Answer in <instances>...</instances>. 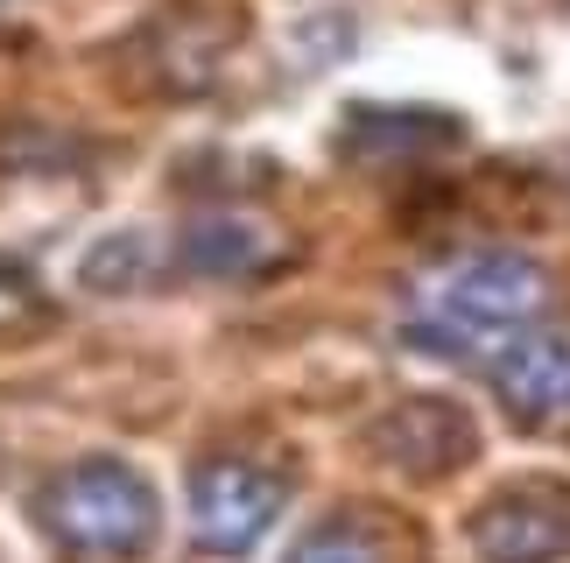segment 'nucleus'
Returning <instances> with one entry per match:
<instances>
[{"mask_svg": "<svg viewBox=\"0 0 570 563\" xmlns=\"http://www.w3.org/2000/svg\"><path fill=\"white\" fill-rule=\"evenodd\" d=\"M487 374L514 423L535 429V423L570 416V332H521L508 345H493Z\"/></svg>", "mask_w": 570, "mask_h": 563, "instance_id": "423d86ee", "label": "nucleus"}, {"mask_svg": "<svg viewBox=\"0 0 570 563\" xmlns=\"http://www.w3.org/2000/svg\"><path fill=\"white\" fill-rule=\"evenodd\" d=\"M289 507V480L254 458H205L190 472V543L205 556H247Z\"/></svg>", "mask_w": 570, "mask_h": 563, "instance_id": "7ed1b4c3", "label": "nucleus"}, {"mask_svg": "<svg viewBox=\"0 0 570 563\" xmlns=\"http://www.w3.org/2000/svg\"><path fill=\"white\" fill-rule=\"evenodd\" d=\"M282 563H402V550H394L381 529L338 514V522H317L311 535H296V550Z\"/></svg>", "mask_w": 570, "mask_h": 563, "instance_id": "1a4fd4ad", "label": "nucleus"}, {"mask_svg": "<svg viewBox=\"0 0 570 563\" xmlns=\"http://www.w3.org/2000/svg\"><path fill=\"white\" fill-rule=\"evenodd\" d=\"M275 261H282L275 226L239 219V211H212V219H190L177 233V268L205 275V282H239V275H261Z\"/></svg>", "mask_w": 570, "mask_h": 563, "instance_id": "0eeeda50", "label": "nucleus"}, {"mask_svg": "<svg viewBox=\"0 0 570 563\" xmlns=\"http://www.w3.org/2000/svg\"><path fill=\"white\" fill-rule=\"evenodd\" d=\"M156 275H163V254H156V240H148L141 226L99 233V240L85 247V261H78V282H85L92 296H135V289H148Z\"/></svg>", "mask_w": 570, "mask_h": 563, "instance_id": "6e6552de", "label": "nucleus"}, {"mask_svg": "<svg viewBox=\"0 0 570 563\" xmlns=\"http://www.w3.org/2000/svg\"><path fill=\"white\" fill-rule=\"evenodd\" d=\"M430 317L436 324H409V345L415 353H430V345H444L451 332L465 338H487V345H508L514 332H529V324L557 303V282L542 261L514 247H487V254H465V261L436 268L430 282Z\"/></svg>", "mask_w": 570, "mask_h": 563, "instance_id": "f03ea898", "label": "nucleus"}, {"mask_svg": "<svg viewBox=\"0 0 570 563\" xmlns=\"http://www.w3.org/2000/svg\"><path fill=\"white\" fill-rule=\"evenodd\" d=\"M472 556L479 563H570V486L529 480L493 493L472 514Z\"/></svg>", "mask_w": 570, "mask_h": 563, "instance_id": "20e7f679", "label": "nucleus"}, {"mask_svg": "<svg viewBox=\"0 0 570 563\" xmlns=\"http://www.w3.org/2000/svg\"><path fill=\"white\" fill-rule=\"evenodd\" d=\"M374 437V451L394 465V472H409V480H444V472H458L479 451V429L472 416L458 402L444 395H409V402H394L387 416L366 429Z\"/></svg>", "mask_w": 570, "mask_h": 563, "instance_id": "39448f33", "label": "nucleus"}, {"mask_svg": "<svg viewBox=\"0 0 570 563\" xmlns=\"http://www.w3.org/2000/svg\"><path fill=\"white\" fill-rule=\"evenodd\" d=\"M36 529L63 563H141L163 535V501L127 458H71L36 486Z\"/></svg>", "mask_w": 570, "mask_h": 563, "instance_id": "f257e3e1", "label": "nucleus"}, {"mask_svg": "<svg viewBox=\"0 0 570 563\" xmlns=\"http://www.w3.org/2000/svg\"><path fill=\"white\" fill-rule=\"evenodd\" d=\"M458 127L451 113H353V127H345V148L353 156H387V148H430V141H451Z\"/></svg>", "mask_w": 570, "mask_h": 563, "instance_id": "9d476101", "label": "nucleus"}]
</instances>
